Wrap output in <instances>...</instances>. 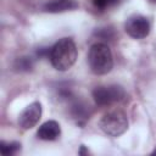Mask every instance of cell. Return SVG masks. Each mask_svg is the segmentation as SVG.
<instances>
[{
	"label": "cell",
	"mask_w": 156,
	"mask_h": 156,
	"mask_svg": "<svg viewBox=\"0 0 156 156\" xmlns=\"http://www.w3.org/2000/svg\"><path fill=\"white\" fill-rule=\"evenodd\" d=\"M60 134H61V128L56 121H46L39 127L37 132L38 138L41 140H46V141L57 139Z\"/></svg>",
	"instance_id": "cell-7"
},
{
	"label": "cell",
	"mask_w": 156,
	"mask_h": 156,
	"mask_svg": "<svg viewBox=\"0 0 156 156\" xmlns=\"http://www.w3.org/2000/svg\"><path fill=\"white\" fill-rule=\"evenodd\" d=\"M41 104L38 101H34L29 104L18 116V126L22 129H30L33 128L39 119L41 118Z\"/></svg>",
	"instance_id": "cell-6"
},
{
	"label": "cell",
	"mask_w": 156,
	"mask_h": 156,
	"mask_svg": "<svg viewBox=\"0 0 156 156\" xmlns=\"http://www.w3.org/2000/svg\"><path fill=\"white\" fill-rule=\"evenodd\" d=\"M152 155H156V150H155V151H154V152H152Z\"/></svg>",
	"instance_id": "cell-13"
},
{
	"label": "cell",
	"mask_w": 156,
	"mask_h": 156,
	"mask_svg": "<svg viewBox=\"0 0 156 156\" xmlns=\"http://www.w3.org/2000/svg\"><path fill=\"white\" fill-rule=\"evenodd\" d=\"M147 1H150V2H154V4L156 2V0H147Z\"/></svg>",
	"instance_id": "cell-12"
},
{
	"label": "cell",
	"mask_w": 156,
	"mask_h": 156,
	"mask_svg": "<svg viewBox=\"0 0 156 156\" xmlns=\"http://www.w3.org/2000/svg\"><path fill=\"white\" fill-rule=\"evenodd\" d=\"M124 30L133 39H144L150 33V22L141 15H133L127 18Z\"/></svg>",
	"instance_id": "cell-5"
},
{
	"label": "cell",
	"mask_w": 156,
	"mask_h": 156,
	"mask_svg": "<svg viewBox=\"0 0 156 156\" xmlns=\"http://www.w3.org/2000/svg\"><path fill=\"white\" fill-rule=\"evenodd\" d=\"M20 149H21V144H20V143H16V141H11V143L1 141V143H0V151H1V155H2V156L13 155V154H16Z\"/></svg>",
	"instance_id": "cell-9"
},
{
	"label": "cell",
	"mask_w": 156,
	"mask_h": 156,
	"mask_svg": "<svg viewBox=\"0 0 156 156\" xmlns=\"http://www.w3.org/2000/svg\"><path fill=\"white\" fill-rule=\"evenodd\" d=\"M118 0H93V4L96 9L99 10H105L108 9L111 6H113L115 4H117Z\"/></svg>",
	"instance_id": "cell-10"
},
{
	"label": "cell",
	"mask_w": 156,
	"mask_h": 156,
	"mask_svg": "<svg viewBox=\"0 0 156 156\" xmlns=\"http://www.w3.org/2000/svg\"><path fill=\"white\" fill-rule=\"evenodd\" d=\"M88 65L98 76L107 74L113 67V57L110 48L104 43H95L88 52Z\"/></svg>",
	"instance_id": "cell-2"
},
{
	"label": "cell",
	"mask_w": 156,
	"mask_h": 156,
	"mask_svg": "<svg viewBox=\"0 0 156 156\" xmlns=\"http://www.w3.org/2000/svg\"><path fill=\"white\" fill-rule=\"evenodd\" d=\"M126 96V91L119 85H106L98 87L93 90L94 101L100 106H108L115 102L123 100Z\"/></svg>",
	"instance_id": "cell-4"
},
{
	"label": "cell",
	"mask_w": 156,
	"mask_h": 156,
	"mask_svg": "<svg viewBox=\"0 0 156 156\" xmlns=\"http://www.w3.org/2000/svg\"><path fill=\"white\" fill-rule=\"evenodd\" d=\"M16 68H20V69H30L32 68V60L28 58V57L18 58L17 60V63H16Z\"/></svg>",
	"instance_id": "cell-11"
},
{
	"label": "cell",
	"mask_w": 156,
	"mask_h": 156,
	"mask_svg": "<svg viewBox=\"0 0 156 156\" xmlns=\"http://www.w3.org/2000/svg\"><path fill=\"white\" fill-rule=\"evenodd\" d=\"M77 7H78V2L76 0H51L44 6L45 11L52 13L65 12V11L74 10Z\"/></svg>",
	"instance_id": "cell-8"
},
{
	"label": "cell",
	"mask_w": 156,
	"mask_h": 156,
	"mask_svg": "<svg viewBox=\"0 0 156 156\" xmlns=\"http://www.w3.org/2000/svg\"><path fill=\"white\" fill-rule=\"evenodd\" d=\"M99 127L105 134L116 138L128 129V118L123 111L112 110L101 117Z\"/></svg>",
	"instance_id": "cell-3"
},
{
	"label": "cell",
	"mask_w": 156,
	"mask_h": 156,
	"mask_svg": "<svg viewBox=\"0 0 156 156\" xmlns=\"http://www.w3.org/2000/svg\"><path fill=\"white\" fill-rule=\"evenodd\" d=\"M77 46L71 38L60 39L49 51L50 61L57 71L69 69L77 60Z\"/></svg>",
	"instance_id": "cell-1"
}]
</instances>
